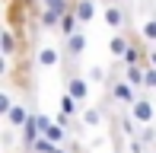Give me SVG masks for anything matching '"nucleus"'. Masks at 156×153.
Returning a JSON list of instances; mask_svg holds the SVG:
<instances>
[{"instance_id":"obj_1","label":"nucleus","mask_w":156,"mask_h":153,"mask_svg":"<svg viewBox=\"0 0 156 153\" xmlns=\"http://www.w3.org/2000/svg\"><path fill=\"white\" fill-rule=\"evenodd\" d=\"M108 96H112V102H118V105L131 109L134 102L140 99V89H134L124 76H112V80H108Z\"/></svg>"},{"instance_id":"obj_2","label":"nucleus","mask_w":156,"mask_h":153,"mask_svg":"<svg viewBox=\"0 0 156 153\" xmlns=\"http://www.w3.org/2000/svg\"><path fill=\"white\" fill-rule=\"evenodd\" d=\"M127 112L134 115V121H137L140 128H147V124H153V121H156V105H153V99H150V96H140V99L134 102Z\"/></svg>"},{"instance_id":"obj_3","label":"nucleus","mask_w":156,"mask_h":153,"mask_svg":"<svg viewBox=\"0 0 156 153\" xmlns=\"http://www.w3.org/2000/svg\"><path fill=\"white\" fill-rule=\"evenodd\" d=\"M64 93H70L76 102H86L89 99V80L80 73H67L64 76Z\"/></svg>"},{"instance_id":"obj_4","label":"nucleus","mask_w":156,"mask_h":153,"mask_svg":"<svg viewBox=\"0 0 156 153\" xmlns=\"http://www.w3.org/2000/svg\"><path fill=\"white\" fill-rule=\"evenodd\" d=\"M35 61H38V67H45V70L61 67L64 64V48H58V45H41L38 54H35Z\"/></svg>"},{"instance_id":"obj_5","label":"nucleus","mask_w":156,"mask_h":153,"mask_svg":"<svg viewBox=\"0 0 156 153\" xmlns=\"http://www.w3.org/2000/svg\"><path fill=\"white\" fill-rule=\"evenodd\" d=\"M86 45H89V38H86V32H76V35H70L67 41H64V64H70V61H76L83 51H86Z\"/></svg>"},{"instance_id":"obj_6","label":"nucleus","mask_w":156,"mask_h":153,"mask_svg":"<svg viewBox=\"0 0 156 153\" xmlns=\"http://www.w3.org/2000/svg\"><path fill=\"white\" fill-rule=\"evenodd\" d=\"M102 19H105V26H108V29L121 32V29H124V23H127V10H124L121 3H105Z\"/></svg>"},{"instance_id":"obj_7","label":"nucleus","mask_w":156,"mask_h":153,"mask_svg":"<svg viewBox=\"0 0 156 153\" xmlns=\"http://www.w3.org/2000/svg\"><path fill=\"white\" fill-rule=\"evenodd\" d=\"M29 115H32V109H26V102H16V105L6 112V128H13V131H23L26 128V121H29Z\"/></svg>"},{"instance_id":"obj_8","label":"nucleus","mask_w":156,"mask_h":153,"mask_svg":"<svg viewBox=\"0 0 156 153\" xmlns=\"http://www.w3.org/2000/svg\"><path fill=\"white\" fill-rule=\"evenodd\" d=\"M121 76L131 83L134 89H144L147 83V64H131V67H121Z\"/></svg>"},{"instance_id":"obj_9","label":"nucleus","mask_w":156,"mask_h":153,"mask_svg":"<svg viewBox=\"0 0 156 153\" xmlns=\"http://www.w3.org/2000/svg\"><path fill=\"white\" fill-rule=\"evenodd\" d=\"M73 16L80 19V26H86V23H93L96 19V0H73Z\"/></svg>"},{"instance_id":"obj_10","label":"nucleus","mask_w":156,"mask_h":153,"mask_svg":"<svg viewBox=\"0 0 156 153\" xmlns=\"http://www.w3.org/2000/svg\"><path fill=\"white\" fill-rule=\"evenodd\" d=\"M0 54H3V58H16V54H19V41H16V35H13L10 26L0 29Z\"/></svg>"},{"instance_id":"obj_11","label":"nucleus","mask_w":156,"mask_h":153,"mask_svg":"<svg viewBox=\"0 0 156 153\" xmlns=\"http://www.w3.org/2000/svg\"><path fill=\"white\" fill-rule=\"evenodd\" d=\"M118 131H121L127 141H137V137H140V124L134 121V115H131V112H124L121 118H118Z\"/></svg>"},{"instance_id":"obj_12","label":"nucleus","mask_w":156,"mask_h":153,"mask_svg":"<svg viewBox=\"0 0 156 153\" xmlns=\"http://www.w3.org/2000/svg\"><path fill=\"white\" fill-rule=\"evenodd\" d=\"M127 48H131V35H121V32H115V35L108 38V51H112V58L121 61L124 54H127Z\"/></svg>"},{"instance_id":"obj_13","label":"nucleus","mask_w":156,"mask_h":153,"mask_svg":"<svg viewBox=\"0 0 156 153\" xmlns=\"http://www.w3.org/2000/svg\"><path fill=\"white\" fill-rule=\"evenodd\" d=\"M102 118H105L102 105H86V109L80 112V121H83V128H99V124H102Z\"/></svg>"},{"instance_id":"obj_14","label":"nucleus","mask_w":156,"mask_h":153,"mask_svg":"<svg viewBox=\"0 0 156 153\" xmlns=\"http://www.w3.org/2000/svg\"><path fill=\"white\" fill-rule=\"evenodd\" d=\"M41 137L45 141H51V144H58V147H67V128H61L58 121H51L45 131H41Z\"/></svg>"},{"instance_id":"obj_15","label":"nucleus","mask_w":156,"mask_h":153,"mask_svg":"<svg viewBox=\"0 0 156 153\" xmlns=\"http://www.w3.org/2000/svg\"><path fill=\"white\" fill-rule=\"evenodd\" d=\"M58 32H61V38H64V41H67L70 35H76V32H80V19L73 16V10H70L67 16L61 19V29H58Z\"/></svg>"},{"instance_id":"obj_16","label":"nucleus","mask_w":156,"mask_h":153,"mask_svg":"<svg viewBox=\"0 0 156 153\" xmlns=\"http://www.w3.org/2000/svg\"><path fill=\"white\" fill-rule=\"evenodd\" d=\"M61 19L58 13H51V10H41L38 13V29H45V32H54V29H61Z\"/></svg>"},{"instance_id":"obj_17","label":"nucleus","mask_w":156,"mask_h":153,"mask_svg":"<svg viewBox=\"0 0 156 153\" xmlns=\"http://www.w3.org/2000/svg\"><path fill=\"white\" fill-rule=\"evenodd\" d=\"M140 38H144V41H147L150 48L156 45V13L144 19V26H140Z\"/></svg>"},{"instance_id":"obj_18","label":"nucleus","mask_w":156,"mask_h":153,"mask_svg":"<svg viewBox=\"0 0 156 153\" xmlns=\"http://www.w3.org/2000/svg\"><path fill=\"white\" fill-rule=\"evenodd\" d=\"M41 6H45V10H51V13H58V16H67L70 13V0H41Z\"/></svg>"},{"instance_id":"obj_19","label":"nucleus","mask_w":156,"mask_h":153,"mask_svg":"<svg viewBox=\"0 0 156 153\" xmlns=\"http://www.w3.org/2000/svg\"><path fill=\"white\" fill-rule=\"evenodd\" d=\"M58 102H61V112H64V115H70V118H73V115H76V109H80V102H76L70 93H64Z\"/></svg>"},{"instance_id":"obj_20","label":"nucleus","mask_w":156,"mask_h":153,"mask_svg":"<svg viewBox=\"0 0 156 153\" xmlns=\"http://www.w3.org/2000/svg\"><path fill=\"white\" fill-rule=\"evenodd\" d=\"M144 147H153L156 144V131H153V124H147V128H140V137H137Z\"/></svg>"},{"instance_id":"obj_21","label":"nucleus","mask_w":156,"mask_h":153,"mask_svg":"<svg viewBox=\"0 0 156 153\" xmlns=\"http://www.w3.org/2000/svg\"><path fill=\"white\" fill-rule=\"evenodd\" d=\"M86 80H93V83H108L112 76H108V70H102V67H89Z\"/></svg>"},{"instance_id":"obj_22","label":"nucleus","mask_w":156,"mask_h":153,"mask_svg":"<svg viewBox=\"0 0 156 153\" xmlns=\"http://www.w3.org/2000/svg\"><path fill=\"white\" fill-rule=\"evenodd\" d=\"M54 147H58V144H51V141H45V137H38V141H35V147H32V153H54Z\"/></svg>"},{"instance_id":"obj_23","label":"nucleus","mask_w":156,"mask_h":153,"mask_svg":"<svg viewBox=\"0 0 156 153\" xmlns=\"http://www.w3.org/2000/svg\"><path fill=\"white\" fill-rule=\"evenodd\" d=\"M144 89H147V93H156V67L153 64H147V83H144Z\"/></svg>"},{"instance_id":"obj_24","label":"nucleus","mask_w":156,"mask_h":153,"mask_svg":"<svg viewBox=\"0 0 156 153\" xmlns=\"http://www.w3.org/2000/svg\"><path fill=\"white\" fill-rule=\"evenodd\" d=\"M13 105H16V102L10 99V93H3V96H0V118H6V112H10Z\"/></svg>"},{"instance_id":"obj_25","label":"nucleus","mask_w":156,"mask_h":153,"mask_svg":"<svg viewBox=\"0 0 156 153\" xmlns=\"http://www.w3.org/2000/svg\"><path fill=\"white\" fill-rule=\"evenodd\" d=\"M147 64L156 67V48H147Z\"/></svg>"},{"instance_id":"obj_26","label":"nucleus","mask_w":156,"mask_h":153,"mask_svg":"<svg viewBox=\"0 0 156 153\" xmlns=\"http://www.w3.org/2000/svg\"><path fill=\"white\" fill-rule=\"evenodd\" d=\"M108 3H121V0H108Z\"/></svg>"}]
</instances>
